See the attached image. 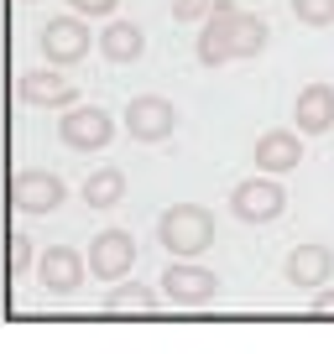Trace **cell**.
<instances>
[{
  "label": "cell",
  "mask_w": 334,
  "mask_h": 354,
  "mask_svg": "<svg viewBox=\"0 0 334 354\" xmlns=\"http://www.w3.org/2000/svg\"><path fill=\"white\" fill-rule=\"evenodd\" d=\"M288 209V193H282L277 177H245V183H235L230 188V214L240 224H272L277 214Z\"/></svg>",
  "instance_id": "obj_3"
},
{
  "label": "cell",
  "mask_w": 334,
  "mask_h": 354,
  "mask_svg": "<svg viewBox=\"0 0 334 354\" xmlns=\"http://www.w3.org/2000/svg\"><path fill=\"white\" fill-rule=\"evenodd\" d=\"M267 42H272V26L261 21V16H251L245 6H235V0H214V11L204 16V26H199L193 53H199L204 68H225V63L261 57Z\"/></svg>",
  "instance_id": "obj_1"
},
{
  "label": "cell",
  "mask_w": 334,
  "mask_h": 354,
  "mask_svg": "<svg viewBox=\"0 0 334 354\" xmlns=\"http://www.w3.org/2000/svg\"><path fill=\"white\" fill-rule=\"evenodd\" d=\"M313 313H334V292H329V287H324L319 297H313Z\"/></svg>",
  "instance_id": "obj_22"
},
{
  "label": "cell",
  "mask_w": 334,
  "mask_h": 354,
  "mask_svg": "<svg viewBox=\"0 0 334 354\" xmlns=\"http://www.w3.org/2000/svg\"><path fill=\"white\" fill-rule=\"evenodd\" d=\"M58 141H63L68 151H105V146L115 141L110 110H100V104H73V110L58 120Z\"/></svg>",
  "instance_id": "obj_4"
},
{
  "label": "cell",
  "mask_w": 334,
  "mask_h": 354,
  "mask_svg": "<svg viewBox=\"0 0 334 354\" xmlns=\"http://www.w3.org/2000/svg\"><path fill=\"white\" fill-rule=\"evenodd\" d=\"M298 162H303V136L298 131H261V141H256L261 177H282V172H292Z\"/></svg>",
  "instance_id": "obj_14"
},
{
  "label": "cell",
  "mask_w": 334,
  "mask_h": 354,
  "mask_svg": "<svg viewBox=\"0 0 334 354\" xmlns=\"http://www.w3.org/2000/svg\"><path fill=\"white\" fill-rule=\"evenodd\" d=\"M214 292H220V277L199 261H173L162 271V297L178 308H204V302H214Z\"/></svg>",
  "instance_id": "obj_7"
},
{
  "label": "cell",
  "mask_w": 334,
  "mask_h": 354,
  "mask_svg": "<svg viewBox=\"0 0 334 354\" xmlns=\"http://www.w3.org/2000/svg\"><path fill=\"white\" fill-rule=\"evenodd\" d=\"M37 42H42V57L53 68H73V63H84V53H89L94 37H89V26L78 21V16H53Z\"/></svg>",
  "instance_id": "obj_8"
},
{
  "label": "cell",
  "mask_w": 334,
  "mask_h": 354,
  "mask_svg": "<svg viewBox=\"0 0 334 354\" xmlns=\"http://www.w3.org/2000/svg\"><path fill=\"white\" fill-rule=\"evenodd\" d=\"M209 11H214V0H173V21H183V26H193V21L204 26Z\"/></svg>",
  "instance_id": "obj_20"
},
{
  "label": "cell",
  "mask_w": 334,
  "mask_h": 354,
  "mask_svg": "<svg viewBox=\"0 0 334 354\" xmlns=\"http://www.w3.org/2000/svg\"><path fill=\"white\" fill-rule=\"evenodd\" d=\"M84 255L78 250H68V245H53V250H42L37 255V281H42L53 297H73L78 287H84Z\"/></svg>",
  "instance_id": "obj_11"
},
{
  "label": "cell",
  "mask_w": 334,
  "mask_h": 354,
  "mask_svg": "<svg viewBox=\"0 0 334 354\" xmlns=\"http://www.w3.org/2000/svg\"><path fill=\"white\" fill-rule=\"evenodd\" d=\"M288 281L292 287H303V292H324V281L334 277V250L329 245H319V240H303V245H292L288 250Z\"/></svg>",
  "instance_id": "obj_12"
},
{
  "label": "cell",
  "mask_w": 334,
  "mask_h": 354,
  "mask_svg": "<svg viewBox=\"0 0 334 354\" xmlns=\"http://www.w3.org/2000/svg\"><path fill=\"white\" fill-rule=\"evenodd\" d=\"M292 16L313 32H324V26H334V0H292Z\"/></svg>",
  "instance_id": "obj_19"
},
{
  "label": "cell",
  "mask_w": 334,
  "mask_h": 354,
  "mask_svg": "<svg viewBox=\"0 0 334 354\" xmlns=\"http://www.w3.org/2000/svg\"><path fill=\"white\" fill-rule=\"evenodd\" d=\"M63 198H68L63 177L47 172V167H26V172L11 177V203H16L21 214H53Z\"/></svg>",
  "instance_id": "obj_9"
},
{
  "label": "cell",
  "mask_w": 334,
  "mask_h": 354,
  "mask_svg": "<svg viewBox=\"0 0 334 354\" xmlns=\"http://www.w3.org/2000/svg\"><path fill=\"white\" fill-rule=\"evenodd\" d=\"M152 308H157V292L141 287V281H121L105 297V313H152Z\"/></svg>",
  "instance_id": "obj_17"
},
{
  "label": "cell",
  "mask_w": 334,
  "mask_h": 354,
  "mask_svg": "<svg viewBox=\"0 0 334 354\" xmlns=\"http://www.w3.org/2000/svg\"><path fill=\"white\" fill-rule=\"evenodd\" d=\"M157 245L173 250V261H199L214 245V214L204 203H173L157 219Z\"/></svg>",
  "instance_id": "obj_2"
},
{
  "label": "cell",
  "mask_w": 334,
  "mask_h": 354,
  "mask_svg": "<svg viewBox=\"0 0 334 354\" xmlns=\"http://www.w3.org/2000/svg\"><path fill=\"white\" fill-rule=\"evenodd\" d=\"M68 6H73V16L84 21V16H115L121 0H68Z\"/></svg>",
  "instance_id": "obj_21"
},
{
  "label": "cell",
  "mask_w": 334,
  "mask_h": 354,
  "mask_svg": "<svg viewBox=\"0 0 334 354\" xmlns=\"http://www.w3.org/2000/svg\"><path fill=\"white\" fill-rule=\"evenodd\" d=\"M84 266L94 271V281H115V287H121V281L131 277V266H136V240L125 230H100L89 240Z\"/></svg>",
  "instance_id": "obj_6"
},
{
  "label": "cell",
  "mask_w": 334,
  "mask_h": 354,
  "mask_svg": "<svg viewBox=\"0 0 334 354\" xmlns=\"http://www.w3.org/2000/svg\"><path fill=\"white\" fill-rule=\"evenodd\" d=\"M178 131V110H173V100H162V94H136L131 104H125V136L141 146H157L167 141V136Z\"/></svg>",
  "instance_id": "obj_5"
},
{
  "label": "cell",
  "mask_w": 334,
  "mask_h": 354,
  "mask_svg": "<svg viewBox=\"0 0 334 354\" xmlns=\"http://www.w3.org/2000/svg\"><path fill=\"white\" fill-rule=\"evenodd\" d=\"M16 94H21L26 104H37V110H73V104H78L73 78L53 73V68H32V73H21V78H16Z\"/></svg>",
  "instance_id": "obj_10"
},
{
  "label": "cell",
  "mask_w": 334,
  "mask_h": 354,
  "mask_svg": "<svg viewBox=\"0 0 334 354\" xmlns=\"http://www.w3.org/2000/svg\"><path fill=\"white\" fill-rule=\"evenodd\" d=\"M78 193H84L89 209H115V203L125 198V172H121V167H94Z\"/></svg>",
  "instance_id": "obj_16"
},
{
  "label": "cell",
  "mask_w": 334,
  "mask_h": 354,
  "mask_svg": "<svg viewBox=\"0 0 334 354\" xmlns=\"http://www.w3.org/2000/svg\"><path fill=\"white\" fill-rule=\"evenodd\" d=\"M292 131L298 136H324L334 131V84H303L292 100Z\"/></svg>",
  "instance_id": "obj_13"
},
{
  "label": "cell",
  "mask_w": 334,
  "mask_h": 354,
  "mask_svg": "<svg viewBox=\"0 0 334 354\" xmlns=\"http://www.w3.org/2000/svg\"><path fill=\"white\" fill-rule=\"evenodd\" d=\"M100 53H105V63H136L146 53V32L136 21H115L110 16V26L100 32Z\"/></svg>",
  "instance_id": "obj_15"
},
{
  "label": "cell",
  "mask_w": 334,
  "mask_h": 354,
  "mask_svg": "<svg viewBox=\"0 0 334 354\" xmlns=\"http://www.w3.org/2000/svg\"><path fill=\"white\" fill-rule=\"evenodd\" d=\"M32 240H26V234H11V245H6V277L11 281H21L26 271H32Z\"/></svg>",
  "instance_id": "obj_18"
}]
</instances>
